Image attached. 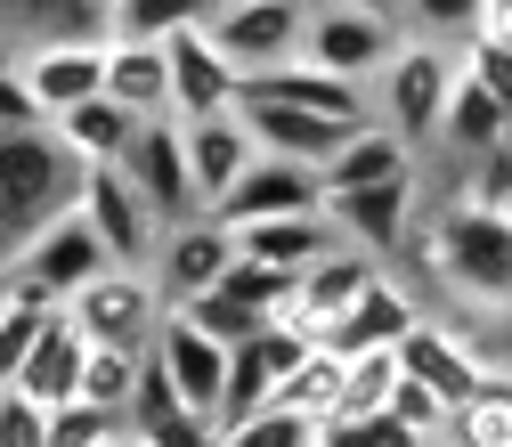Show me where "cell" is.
I'll return each instance as SVG.
<instances>
[{
    "instance_id": "ee69618b",
    "label": "cell",
    "mask_w": 512,
    "mask_h": 447,
    "mask_svg": "<svg viewBox=\"0 0 512 447\" xmlns=\"http://www.w3.org/2000/svg\"><path fill=\"white\" fill-rule=\"evenodd\" d=\"M472 33H488V41L512 49V0H480V25H472Z\"/></svg>"
},
{
    "instance_id": "5b68a950",
    "label": "cell",
    "mask_w": 512,
    "mask_h": 447,
    "mask_svg": "<svg viewBox=\"0 0 512 447\" xmlns=\"http://www.w3.org/2000/svg\"><path fill=\"white\" fill-rule=\"evenodd\" d=\"M74 212H82V220H90V236L106 244V261H122V269H147V261H155L163 220L147 212V196L131 187V171H122V163H82Z\"/></svg>"
},
{
    "instance_id": "30bf717a",
    "label": "cell",
    "mask_w": 512,
    "mask_h": 447,
    "mask_svg": "<svg viewBox=\"0 0 512 447\" xmlns=\"http://www.w3.org/2000/svg\"><path fill=\"white\" fill-rule=\"evenodd\" d=\"M0 269H17V277H33L49 301H66L74 285H90L98 269H106V244L90 236V220L82 212H57L49 228H33L17 252H0Z\"/></svg>"
},
{
    "instance_id": "8fae6325",
    "label": "cell",
    "mask_w": 512,
    "mask_h": 447,
    "mask_svg": "<svg viewBox=\"0 0 512 447\" xmlns=\"http://www.w3.org/2000/svg\"><path fill=\"white\" fill-rule=\"evenodd\" d=\"M17 74H25V90H33L41 114H66V106H82V98L106 90V41H90V33L33 41V49H17Z\"/></svg>"
},
{
    "instance_id": "d4e9b609",
    "label": "cell",
    "mask_w": 512,
    "mask_h": 447,
    "mask_svg": "<svg viewBox=\"0 0 512 447\" xmlns=\"http://www.w3.org/2000/svg\"><path fill=\"white\" fill-rule=\"evenodd\" d=\"M82 350H90V342H82V326H74L66 309H49L9 391H25L33 407H57V399H74V382H82Z\"/></svg>"
},
{
    "instance_id": "60d3db41",
    "label": "cell",
    "mask_w": 512,
    "mask_h": 447,
    "mask_svg": "<svg viewBox=\"0 0 512 447\" xmlns=\"http://www.w3.org/2000/svg\"><path fill=\"white\" fill-rule=\"evenodd\" d=\"M391 415H399L415 439H439V431H447V399H439V391H423L415 374H399V382H391Z\"/></svg>"
},
{
    "instance_id": "8992f818",
    "label": "cell",
    "mask_w": 512,
    "mask_h": 447,
    "mask_svg": "<svg viewBox=\"0 0 512 447\" xmlns=\"http://www.w3.org/2000/svg\"><path fill=\"white\" fill-rule=\"evenodd\" d=\"M399 41H407L399 17H366V9H342V0H309V17H301V57L342 82H374Z\"/></svg>"
},
{
    "instance_id": "7c38bea8",
    "label": "cell",
    "mask_w": 512,
    "mask_h": 447,
    "mask_svg": "<svg viewBox=\"0 0 512 447\" xmlns=\"http://www.w3.org/2000/svg\"><path fill=\"white\" fill-rule=\"evenodd\" d=\"M309 334H293L285 317H269V326H252L244 342H228V382H220V423L252 415V407H269V391L301 366Z\"/></svg>"
},
{
    "instance_id": "9a60e30c",
    "label": "cell",
    "mask_w": 512,
    "mask_h": 447,
    "mask_svg": "<svg viewBox=\"0 0 512 447\" xmlns=\"http://www.w3.org/2000/svg\"><path fill=\"white\" fill-rule=\"evenodd\" d=\"M415 317H423V301H415V285L391 269V261H382L366 285H358V301L334 317V326H326V350H399V334L415 326Z\"/></svg>"
},
{
    "instance_id": "4fadbf2b",
    "label": "cell",
    "mask_w": 512,
    "mask_h": 447,
    "mask_svg": "<svg viewBox=\"0 0 512 447\" xmlns=\"http://www.w3.org/2000/svg\"><path fill=\"white\" fill-rule=\"evenodd\" d=\"M163 66H171V114H179V122H196V114H228V106L244 98V74L212 49L204 25L163 33Z\"/></svg>"
},
{
    "instance_id": "cb8c5ba5",
    "label": "cell",
    "mask_w": 512,
    "mask_h": 447,
    "mask_svg": "<svg viewBox=\"0 0 512 447\" xmlns=\"http://www.w3.org/2000/svg\"><path fill=\"white\" fill-rule=\"evenodd\" d=\"M236 114H244V131H252L261 155H285V163H309V171L342 147V122L301 114V106H277V98H236Z\"/></svg>"
},
{
    "instance_id": "7dc6e473",
    "label": "cell",
    "mask_w": 512,
    "mask_h": 447,
    "mask_svg": "<svg viewBox=\"0 0 512 447\" xmlns=\"http://www.w3.org/2000/svg\"><path fill=\"white\" fill-rule=\"evenodd\" d=\"M423 447H447V439H423Z\"/></svg>"
},
{
    "instance_id": "ba28073f",
    "label": "cell",
    "mask_w": 512,
    "mask_h": 447,
    "mask_svg": "<svg viewBox=\"0 0 512 447\" xmlns=\"http://www.w3.org/2000/svg\"><path fill=\"white\" fill-rule=\"evenodd\" d=\"M122 171H131V187L147 196V212L163 220V228H179V220H196L204 204H196V179H187V139H179V122L171 114H147L139 131H131V147L114 155Z\"/></svg>"
},
{
    "instance_id": "e0dca14e",
    "label": "cell",
    "mask_w": 512,
    "mask_h": 447,
    "mask_svg": "<svg viewBox=\"0 0 512 447\" xmlns=\"http://www.w3.org/2000/svg\"><path fill=\"white\" fill-rule=\"evenodd\" d=\"M236 261V236L212 220V212H196V220H179V228H163V244H155V261H147V277L163 285V301L179 309V301H196L204 285H220V269Z\"/></svg>"
},
{
    "instance_id": "8d00e7d4",
    "label": "cell",
    "mask_w": 512,
    "mask_h": 447,
    "mask_svg": "<svg viewBox=\"0 0 512 447\" xmlns=\"http://www.w3.org/2000/svg\"><path fill=\"white\" fill-rule=\"evenodd\" d=\"M399 25L415 41H447V49H456L480 25V0H399Z\"/></svg>"
},
{
    "instance_id": "6da1fadb",
    "label": "cell",
    "mask_w": 512,
    "mask_h": 447,
    "mask_svg": "<svg viewBox=\"0 0 512 447\" xmlns=\"http://www.w3.org/2000/svg\"><path fill=\"white\" fill-rule=\"evenodd\" d=\"M415 261H431V277L456 293V301H480V309H512V220L488 212V204H447L439 220H415Z\"/></svg>"
},
{
    "instance_id": "f1b7e54d",
    "label": "cell",
    "mask_w": 512,
    "mask_h": 447,
    "mask_svg": "<svg viewBox=\"0 0 512 447\" xmlns=\"http://www.w3.org/2000/svg\"><path fill=\"white\" fill-rule=\"evenodd\" d=\"M504 139H512V114H504L472 74H456V90H447V114H439V147L488 155V147H504Z\"/></svg>"
},
{
    "instance_id": "d6986e66",
    "label": "cell",
    "mask_w": 512,
    "mask_h": 447,
    "mask_svg": "<svg viewBox=\"0 0 512 447\" xmlns=\"http://www.w3.org/2000/svg\"><path fill=\"white\" fill-rule=\"evenodd\" d=\"M147 358H155V366L171 374V391H179L187 407L220 415V382H228V342H212L204 326H187L179 309H163V326H155Z\"/></svg>"
},
{
    "instance_id": "277c9868",
    "label": "cell",
    "mask_w": 512,
    "mask_h": 447,
    "mask_svg": "<svg viewBox=\"0 0 512 447\" xmlns=\"http://www.w3.org/2000/svg\"><path fill=\"white\" fill-rule=\"evenodd\" d=\"M57 309H66L74 326H82V342H106V350H147L171 301H163V285H155L147 269H122V261H106L90 285H74Z\"/></svg>"
},
{
    "instance_id": "836d02e7",
    "label": "cell",
    "mask_w": 512,
    "mask_h": 447,
    "mask_svg": "<svg viewBox=\"0 0 512 447\" xmlns=\"http://www.w3.org/2000/svg\"><path fill=\"white\" fill-rule=\"evenodd\" d=\"M179 317H187V326H204L212 342H244L252 326H269V309H252V301L228 293V285H204L196 301H179Z\"/></svg>"
},
{
    "instance_id": "f35d334b",
    "label": "cell",
    "mask_w": 512,
    "mask_h": 447,
    "mask_svg": "<svg viewBox=\"0 0 512 447\" xmlns=\"http://www.w3.org/2000/svg\"><path fill=\"white\" fill-rule=\"evenodd\" d=\"M456 74H472V82H480V90H488V98L512 114V49H504V41L464 33V41H456Z\"/></svg>"
},
{
    "instance_id": "7a4b0ae2",
    "label": "cell",
    "mask_w": 512,
    "mask_h": 447,
    "mask_svg": "<svg viewBox=\"0 0 512 447\" xmlns=\"http://www.w3.org/2000/svg\"><path fill=\"white\" fill-rule=\"evenodd\" d=\"M74 187H82V155L57 139L49 122L0 131V252H17L33 228L74 212Z\"/></svg>"
},
{
    "instance_id": "2e32d148",
    "label": "cell",
    "mask_w": 512,
    "mask_h": 447,
    "mask_svg": "<svg viewBox=\"0 0 512 447\" xmlns=\"http://www.w3.org/2000/svg\"><path fill=\"white\" fill-rule=\"evenodd\" d=\"M399 374H415L423 391H439L447 407H456V399H472V391H480L488 358H480V342H472V334L447 326V317H415V326L399 334Z\"/></svg>"
},
{
    "instance_id": "1f68e13d",
    "label": "cell",
    "mask_w": 512,
    "mask_h": 447,
    "mask_svg": "<svg viewBox=\"0 0 512 447\" xmlns=\"http://www.w3.org/2000/svg\"><path fill=\"white\" fill-rule=\"evenodd\" d=\"M212 0H106V33L114 41H163L179 25H204Z\"/></svg>"
},
{
    "instance_id": "d6a6232c",
    "label": "cell",
    "mask_w": 512,
    "mask_h": 447,
    "mask_svg": "<svg viewBox=\"0 0 512 447\" xmlns=\"http://www.w3.org/2000/svg\"><path fill=\"white\" fill-rule=\"evenodd\" d=\"M391 382H399V350H350V358H342L334 415H374V407H391ZM317 423H326V415H317Z\"/></svg>"
},
{
    "instance_id": "83f0119b",
    "label": "cell",
    "mask_w": 512,
    "mask_h": 447,
    "mask_svg": "<svg viewBox=\"0 0 512 447\" xmlns=\"http://www.w3.org/2000/svg\"><path fill=\"white\" fill-rule=\"evenodd\" d=\"M49 131L66 139L82 163H114L122 147H131V131H139V114L131 106H114L106 90L98 98H82V106H66V114H49Z\"/></svg>"
},
{
    "instance_id": "ac0fdd59",
    "label": "cell",
    "mask_w": 512,
    "mask_h": 447,
    "mask_svg": "<svg viewBox=\"0 0 512 447\" xmlns=\"http://www.w3.org/2000/svg\"><path fill=\"white\" fill-rule=\"evenodd\" d=\"M244 98H277V106H301V114H326V122H342V131L374 122L366 82H342V74H326V66H309V57H285V66L252 74V82H244Z\"/></svg>"
},
{
    "instance_id": "603a6c76",
    "label": "cell",
    "mask_w": 512,
    "mask_h": 447,
    "mask_svg": "<svg viewBox=\"0 0 512 447\" xmlns=\"http://www.w3.org/2000/svg\"><path fill=\"white\" fill-rule=\"evenodd\" d=\"M399 171H415V147L399 131H382V122H358V131H342V147L317 163V204L350 196V187H374V179H399Z\"/></svg>"
},
{
    "instance_id": "52a82bcc",
    "label": "cell",
    "mask_w": 512,
    "mask_h": 447,
    "mask_svg": "<svg viewBox=\"0 0 512 447\" xmlns=\"http://www.w3.org/2000/svg\"><path fill=\"white\" fill-rule=\"evenodd\" d=\"M301 17H309V0H212V49L228 57V66L252 82V74H269L285 66V57H301Z\"/></svg>"
},
{
    "instance_id": "e575fe53",
    "label": "cell",
    "mask_w": 512,
    "mask_h": 447,
    "mask_svg": "<svg viewBox=\"0 0 512 447\" xmlns=\"http://www.w3.org/2000/svg\"><path fill=\"white\" fill-rule=\"evenodd\" d=\"M309 439H317V423L293 407H252V415L220 423V447H309Z\"/></svg>"
},
{
    "instance_id": "ffe728a7",
    "label": "cell",
    "mask_w": 512,
    "mask_h": 447,
    "mask_svg": "<svg viewBox=\"0 0 512 447\" xmlns=\"http://www.w3.org/2000/svg\"><path fill=\"white\" fill-rule=\"evenodd\" d=\"M317 204V171L309 163H285V155H252L236 171V187L212 204L220 228H244V220H277V212H309Z\"/></svg>"
},
{
    "instance_id": "9c48e42d",
    "label": "cell",
    "mask_w": 512,
    "mask_h": 447,
    "mask_svg": "<svg viewBox=\"0 0 512 447\" xmlns=\"http://www.w3.org/2000/svg\"><path fill=\"white\" fill-rule=\"evenodd\" d=\"M326 220H334V236H342V244L374 252V261H399V244H407V236H415V220H423L415 171L374 179V187H350V196H326Z\"/></svg>"
},
{
    "instance_id": "d590c367",
    "label": "cell",
    "mask_w": 512,
    "mask_h": 447,
    "mask_svg": "<svg viewBox=\"0 0 512 447\" xmlns=\"http://www.w3.org/2000/svg\"><path fill=\"white\" fill-rule=\"evenodd\" d=\"M309 447H423V439H415L391 407H374V415H326Z\"/></svg>"
},
{
    "instance_id": "484cf974",
    "label": "cell",
    "mask_w": 512,
    "mask_h": 447,
    "mask_svg": "<svg viewBox=\"0 0 512 447\" xmlns=\"http://www.w3.org/2000/svg\"><path fill=\"white\" fill-rule=\"evenodd\" d=\"M106 98L131 106L139 122L147 114H171V66H163V41H114L106 33ZM179 122V114H171Z\"/></svg>"
},
{
    "instance_id": "44dd1931",
    "label": "cell",
    "mask_w": 512,
    "mask_h": 447,
    "mask_svg": "<svg viewBox=\"0 0 512 447\" xmlns=\"http://www.w3.org/2000/svg\"><path fill=\"white\" fill-rule=\"evenodd\" d=\"M179 139H187V179H196V204H204V212L236 187V171L261 155L236 106H228V114H196V122H179Z\"/></svg>"
},
{
    "instance_id": "bcb514c9",
    "label": "cell",
    "mask_w": 512,
    "mask_h": 447,
    "mask_svg": "<svg viewBox=\"0 0 512 447\" xmlns=\"http://www.w3.org/2000/svg\"><path fill=\"white\" fill-rule=\"evenodd\" d=\"M106 447H139V439H131V431H114V439H106Z\"/></svg>"
},
{
    "instance_id": "4316f807",
    "label": "cell",
    "mask_w": 512,
    "mask_h": 447,
    "mask_svg": "<svg viewBox=\"0 0 512 447\" xmlns=\"http://www.w3.org/2000/svg\"><path fill=\"white\" fill-rule=\"evenodd\" d=\"M447 447H512V366H488L480 391L447 407Z\"/></svg>"
},
{
    "instance_id": "3957f363",
    "label": "cell",
    "mask_w": 512,
    "mask_h": 447,
    "mask_svg": "<svg viewBox=\"0 0 512 447\" xmlns=\"http://www.w3.org/2000/svg\"><path fill=\"white\" fill-rule=\"evenodd\" d=\"M447 90H456V49H447V41H399V49H391V66L366 82L374 122H382V131H399L415 155H423V147H439Z\"/></svg>"
},
{
    "instance_id": "b9f144b4",
    "label": "cell",
    "mask_w": 512,
    "mask_h": 447,
    "mask_svg": "<svg viewBox=\"0 0 512 447\" xmlns=\"http://www.w3.org/2000/svg\"><path fill=\"white\" fill-rule=\"evenodd\" d=\"M0 447H49V407H33L25 391H0Z\"/></svg>"
},
{
    "instance_id": "5bb4252c",
    "label": "cell",
    "mask_w": 512,
    "mask_h": 447,
    "mask_svg": "<svg viewBox=\"0 0 512 447\" xmlns=\"http://www.w3.org/2000/svg\"><path fill=\"white\" fill-rule=\"evenodd\" d=\"M374 269H382V261H374V252H358V244H334V252H317V261L293 277V301H285L277 317H285L293 334L326 342V326H334V317L358 301V285H366Z\"/></svg>"
},
{
    "instance_id": "4dcf8cb0",
    "label": "cell",
    "mask_w": 512,
    "mask_h": 447,
    "mask_svg": "<svg viewBox=\"0 0 512 447\" xmlns=\"http://www.w3.org/2000/svg\"><path fill=\"white\" fill-rule=\"evenodd\" d=\"M334 391H342V350H326V342H309L301 350V366L277 382V391H269V407H293V415H334Z\"/></svg>"
},
{
    "instance_id": "7bdbcfd3",
    "label": "cell",
    "mask_w": 512,
    "mask_h": 447,
    "mask_svg": "<svg viewBox=\"0 0 512 447\" xmlns=\"http://www.w3.org/2000/svg\"><path fill=\"white\" fill-rule=\"evenodd\" d=\"M464 196H472V204H488V212H504V220H512V139H504V147H488V155H480V179H472V187H464Z\"/></svg>"
},
{
    "instance_id": "7402d4cb",
    "label": "cell",
    "mask_w": 512,
    "mask_h": 447,
    "mask_svg": "<svg viewBox=\"0 0 512 447\" xmlns=\"http://www.w3.org/2000/svg\"><path fill=\"white\" fill-rule=\"evenodd\" d=\"M228 236H236L244 261L285 269V277H301L317 252H334V244H342L334 220H326V204H309V212H277V220H244V228H228Z\"/></svg>"
},
{
    "instance_id": "f6af8a7d",
    "label": "cell",
    "mask_w": 512,
    "mask_h": 447,
    "mask_svg": "<svg viewBox=\"0 0 512 447\" xmlns=\"http://www.w3.org/2000/svg\"><path fill=\"white\" fill-rule=\"evenodd\" d=\"M342 9H366V17H399V0H342Z\"/></svg>"
},
{
    "instance_id": "f546056e",
    "label": "cell",
    "mask_w": 512,
    "mask_h": 447,
    "mask_svg": "<svg viewBox=\"0 0 512 447\" xmlns=\"http://www.w3.org/2000/svg\"><path fill=\"white\" fill-rule=\"evenodd\" d=\"M139 358H147V350H106V342H90V350H82V382H74V399H90V407H106V415L131 423Z\"/></svg>"
},
{
    "instance_id": "74e56055",
    "label": "cell",
    "mask_w": 512,
    "mask_h": 447,
    "mask_svg": "<svg viewBox=\"0 0 512 447\" xmlns=\"http://www.w3.org/2000/svg\"><path fill=\"white\" fill-rule=\"evenodd\" d=\"M114 431H131V423L106 415V407H90V399H57L49 407V447H106Z\"/></svg>"
},
{
    "instance_id": "ab89813d",
    "label": "cell",
    "mask_w": 512,
    "mask_h": 447,
    "mask_svg": "<svg viewBox=\"0 0 512 447\" xmlns=\"http://www.w3.org/2000/svg\"><path fill=\"white\" fill-rule=\"evenodd\" d=\"M41 301H25V293H0V391L17 382V366H25V350H33V334H41Z\"/></svg>"
}]
</instances>
